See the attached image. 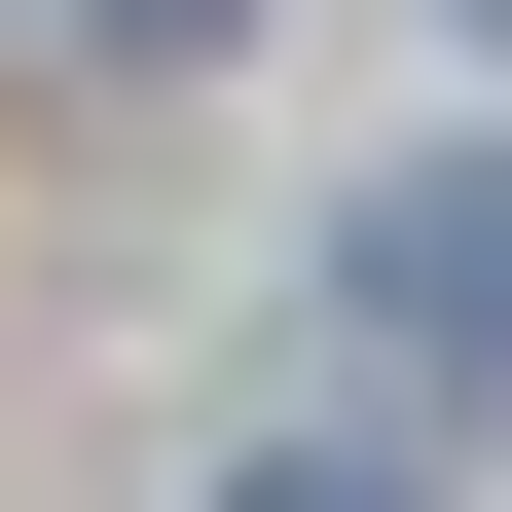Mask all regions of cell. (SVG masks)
<instances>
[{
  "instance_id": "cell-1",
  "label": "cell",
  "mask_w": 512,
  "mask_h": 512,
  "mask_svg": "<svg viewBox=\"0 0 512 512\" xmlns=\"http://www.w3.org/2000/svg\"><path fill=\"white\" fill-rule=\"evenodd\" d=\"M366 330L439 403H512V183H366Z\"/></svg>"
},
{
  "instance_id": "cell-2",
  "label": "cell",
  "mask_w": 512,
  "mask_h": 512,
  "mask_svg": "<svg viewBox=\"0 0 512 512\" xmlns=\"http://www.w3.org/2000/svg\"><path fill=\"white\" fill-rule=\"evenodd\" d=\"M220 512H403V476H220Z\"/></svg>"
},
{
  "instance_id": "cell-3",
  "label": "cell",
  "mask_w": 512,
  "mask_h": 512,
  "mask_svg": "<svg viewBox=\"0 0 512 512\" xmlns=\"http://www.w3.org/2000/svg\"><path fill=\"white\" fill-rule=\"evenodd\" d=\"M476 37H512V0H476Z\"/></svg>"
}]
</instances>
